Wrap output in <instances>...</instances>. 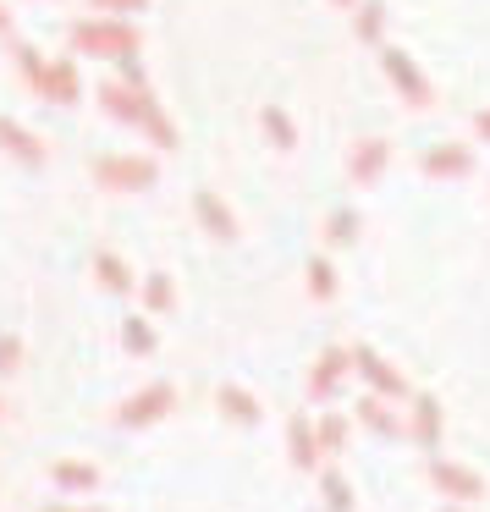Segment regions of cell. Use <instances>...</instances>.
I'll return each instance as SVG.
<instances>
[{
  "label": "cell",
  "instance_id": "1",
  "mask_svg": "<svg viewBox=\"0 0 490 512\" xmlns=\"http://www.w3.org/2000/svg\"><path fill=\"white\" fill-rule=\"evenodd\" d=\"M72 45L89 50V56H133L138 50V34L116 17H94V23H78L72 28Z\"/></svg>",
  "mask_w": 490,
  "mask_h": 512
},
{
  "label": "cell",
  "instance_id": "2",
  "mask_svg": "<svg viewBox=\"0 0 490 512\" xmlns=\"http://www.w3.org/2000/svg\"><path fill=\"white\" fill-rule=\"evenodd\" d=\"M171 408H177V386H171V380H155V386H144L138 397H127L122 408H116V424H122V430H144V424H160Z\"/></svg>",
  "mask_w": 490,
  "mask_h": 512
},
{
  "label": "cell",
  "instance_id": "3",
  "mask_svg": "<svg viewBox=\"0 0 490 512\" xmlns=\"http://www.w3.org/2000/svg\"><path fill=\"white\" fill-rule=\"evenodd\" d=\"M94 177H100V188H111V193H144V188H155V160L111 155V160L94 166Z\"/></svg>",
  "mask_w": 490,
  "mask_h": 512
},
{
  "label": "cell",
  "instance_id": "4",
  "mask_svg": "<svg viewBox=\"0 0 490 512\" xmlns=\"http://www.w3.org/2000/svg\"><path fill=\"white\" fill-rule=\"evenodd\" d=\"M380 67H386V78L397 83V94H402L408 105H419V111H424V105L435 100V94H430V83H424V72L413 67V61L402 56V50H391V45H386V50H380Z\"/></svg>",
  "mask_w": 490,
  "mask_h": 512
},
{
  "label": "cell",
  "instance_id": "5",
  "mask_svg": "<svg viewBox=\"0 0 490 512\" xmlns=\"http://www.w3.org/2000/svg\"><path fill=\"white\" fill-rule=\"evenodd\" d=\"M430 485L441 490V496H452V501H479L485 496V479H479L474 468H463V463H446V457L430 463Z\"/></svg>",
  "mask_w": 490,
  "mask_h": 512
},
{
  "label": "cell",
  "instance_id": "6",
  "mask_svg": "<svg viewBox=\"0 0 490 512\" xmlns=\"http://www.w3.org/2000/svg\"><path fill=\"white\" fill-rule=\"evenodd\" d=\"M353 369L364 375V386L375 391V397H408V380H402L397 369H391L386 358L375 353V347H358V353H353Z\"/></svg>",
  "mask_w": 490,
  "mask_h": 512
},
{
  "label": "cell",
  "instance_id": "7",
  "mask_svg": "<svg viewBox=\"0 0 490 512\" xmlns=\"http://www.w3.org/2000/svg\"><path fill=\"white\" fill-rule=\"evenodd\" d=\"M347 369H353V353H347V347H325V353L314 358V369H309V397L325 402L347 380Z\"/></svg>",
  "mask_w": 490,
  "mask_h": 512
},
{
  "label": "cell",
  "instance_id": "8",
  "mask_svg": "<svg viewBox=\"0 0 490 512\" xmlns=\"http://www.w3.org/2000/svg\"><path fill=\"white\" fill-rule=\"evenodd\" d=\"M386 160H391V144H386V138H358V144L347 149V171H353L358 188H369V182L386 171Z\"/></svg>",
  "mask_w": 490,
  "mask_h": 512
},
{
  "label": "cell",
  "instance_id": "9",
  "mask_svg": "<svg viewBox=\"0 0 490 512\" xmlns=\"http://www.w3.org/2000/svg\"><path fill=\"white\" fill-rule=\"evenodd\" d=\"M50 485L67 496H89V490H100V468L83 457H61V463H50Z\"/></svg>",
  "mask_w": 490,
  "mask_h": 512
},
{
  "label": "cell",
  "instance_id": "10",
  "mask_svg": "<svg viewBox=\"0 0 490 512\" xmlns=\"http://www.w3.org/2000/svg\"><path fill=\"white\" fill-rule=\"evenodd\" d=\"M193 215L204 221V232H210L215 243H237V221H232V210H226L215 193H193Z\"/></svg>",
  "mask_w": 490,
  "mask_h": 512
},
{
  "label": "cell",
  "instance_id": "11",
  "mask_svg": "<svg viewBox=\"0 0 490 512\" xmlns=\"http://www.w3.org/2000/svg\"><path fill=\"white\" fill-rule=\"evenodd\" d=\"M386 402H391V397H375V391H369V397H358L353 419L364 424V430H375V435H386V441H397V435H402V419L386 408Z\"/></svg>",
  "mask_w": 490,
  "mask_h": 512
},
{
  "label": "cell",
  "instance_id": "12",
  "mask_svg": "<svg viewBox=\"0 0 490 512\" xmlns=\"http://www.w3.org/2000/svg\"><path fill=\"white\" fill-rule=\"evenodd\" d=\"M424 171H430V177H468V171H474V149L468 144H435L430 155H424Z\"/></svg>",
  "mask_w": 490,
  "mask_h": 512
},
{
  "label": "cell",
  "instance_id": "13",
  "mask_svg": "<svg viewBox=\"0 0 490 512\" xmlns=\"http://www.w3.org/2000/svg\"><path fill=\"white\" fill-rule=\"evenodd\" d=\"M287 452H292V463H298V468H320V430H314L303 413L287 424Z\"/></svg>",
  "mask_w": 490,
  "mask_h": 512
},
{
  "label": "cell",
  "instance_id": "14",
  "mask_svg": "<svg viewBox=\"0 0 490 512\" xmlns=\"http://www.w3.org/2000/svg\"><path fill=\"white\" fill-rule=\"evenodd\" d=\"M408 430H413V441H419L424 452H435V446H441V402H435V397H419V402H413Z\"/></svg>",
  "mask_w": 490,
  "mask_h": 512
},
{
  "label": "cell",
  "instance_id": "15",
  "mask_svg": "<svg viewBox=\"0 0 490 512\" xmlns=\"http://www.w3.org/2000/svg\"><path fill=\"white\" fill-rule=\"evenodd\" d=\"M215 402H221V413L232 424H259V419H265L259 397H254V391H243V386H221V391H215Z\"/></svg>",
  "mask_w": 490,
  "mask_h": 512
},
{
  "label": "cell",
  "instance_id": "16",
  "mask_svg": "<svg viewBox=\"0 0 490 512\" xmlns=\"http://www.w3.org/2000/svg\"><path fill=\"white\" fill-rule=\"evenodd\" d=\"M39 94L56 105H72L78 100V72L67 67V61H56V67H45V83H39Z\"/></svg>",
  "mask_w": 490,
  "mask_h": 512
},
{
  "label": "cell",
  "instance_id": "17",
  "mask_svg": "<svg viewBox=\"0 0 490 512\" xmlns=\"http://www.w3.org/2000/svg\"><path fill=\"white\" fill-rule=\"evenodd\" d=\"M353 28H358V39H364V45H380V39H386V6H380V0H358Z\"/></svg>",
  "mask_w": 490,
  "mask_h": 512
},
{
  "label": "cell",
  "instance_id": "18",
  "mask_svg": "<svg viewBox=\"0 0 490 512\" xmlns=\"http://www.w3.org/2000/svg\"><path fill=\"white\" fill-rule=\"evenodd\" d=\"M320 496H325V512H353L358 501H353V485H347L336 468H325L320 474Z\"/></svg>",
  "mask_w": 490,
  "mask_h": 512
},
{
  "label": "cell",
  "instance_id": "19",
  "mask_svg": "<svg viewBox=\"0 0 490 512\" xmlns=\"http://www.w3.org/2000/svg\"><path fill=\"white\" fill-rule=\"evenodd\" d=\"M144 309L149 314H171V309H177V287H171L166 270H155V276L144 281Z\"/></svg>",
  "mask_w": 490,
  "mask_h": 512
},
{
  "label": "cell",
  "instance_id": "20",
  "mask_svg": "<svg viewBox=\"0 0 490 512\" xmlns=\"http://www.w3.org/2000/svg\"><path fill=\"white\" fill-rule=\"evenodd\" d=\"M94 276H100V287H111V292H133V276H127V265L116 254H94Z\"/></svg>",
  "mask_w": 490,
  "mask_h": 512
},
{
  "label": "cell",
  "instance_id": "21",
  "mask_svg": "<svg viewBox=\"0 0 490 512\" xmlns=\"http://www.w3.org/2000/svg\"><path fill=\"white\" fill-rule=\"evenodd\" d=\"M0 144L12 149V155H23V160H28V166H39V160H45V149H39V144H34V138H28V133H23V127H17V122H0Z\"/></svg>",
  "mask_w": 490,
  "mask_h": 512
},
{
  "label": "cell",
  "instance_id": "22",
  "mask_svg": "<svg viewBox=\"0 0 490 512\" xmlns=\"http://www.w3.org/2000/svg\"><path fill=\"white\" fill-rule=\"evenodd\" d=\"M259 122H265V133H270V144H276V149L298 144V127L287 122V111H281V105H265V116H259Z\"/></svg>",
  "mask_w": 490,
  "mask_h": 512
},
{
  "label": "cell",
  "instance_id": "23",
  "mask_svg": "<svg viewBox=\"0 0 490 512\" xmlns=\"http://www.w3.org/2000/svg\"><path fill=\"white\" fill-rule=\"evenodd\" d=\"M122 342H127V353H133V358H149V353H155V325L133 314V320L122 325Z\"/></svg>",
  "mask_w": 490,
  "mask_h": 512
},
{
  "label": "cell",
  "instance_id": "24",
  "mask_svg": "<svg viewBox=\"0 0 490 512\" xmlns=\"http://www.w3.org/2000/svg\"><path fill=\"white\" fill-rule=\"evenodd\" d=\"M309 298H320V303L336 298V270H331V259H309Z\"/></svg>",
  "mask_w": 490,
  "mask_h": 512
},
{
  "label": "cell",
  "instance_id": "25",
  "mask_svg": "<svg viewBox=\"0 0 490 512\" xmlns=\"http://www.w3.org/2000/svg\"><path fill=\"white\" fill-rule=\"evenodd\" d=\"M314 430H320V452H342V446H347V419H342V413H325Z\"/></svg>",
  "mask_w": 490,
  "mask_h": 512
},
{
  "label": "cell",
  "instance_id": "26",
  "mask_svg": "<svg viewBox=\"0 0 490 512\" xmlns=\"http://www.w3.org/2000/svg\"><path fill=\"white\" fill-rule=\"evenodd\" d=\"M325 237H331V243H353L358 237V210H336L331 221H325Z\"/></svg>",
  "mask_w": 490,
  "mask_h": 512
},
{
  "label": "cell",
  "instance_id": "27",
  "mask_svg": "<svg viewBox=\"0 0 490 512\" xmlns=\"http://www.w3.org/2000/svg\"><path fill=\"white\" fill-rule=\"evenodd\" d=\"M23 369V336H0V375H17Z\"/></svg>",
  "mask_w": 490,
  "mask_h": 512
},
{
  "label": "cell",
  "instance_id": "28",
  "mask_svg": "<svg viewBox=\"0 0 490 512\" xmlns=\"http://www.w3.org/2000/svg\"><path fill=\"white\" fill-rule=\"evenodd\" d=\"M144 133H149V138H155V144H160V149H171V144H177V133H171V122H166V116H160V111H149V122H144Z\"/></svg>",
  "mask_w": 490,
  "mask_h": 512
},
{
  "label": "cell",
  "instance_id": "29",
  "mask_svg": "<svg viewBox=\"0 0 490 512\" xmlns=\"http://www.w3.org/2000/svg\"><path fill=\"white\" fill-rule=\"evenodd\" d=\"M94 12H105V17H122V12H144V0H94Z\"/></svg>",
  "mask_w": 490,
  "mask_h": 512
},
{
  "label": "cell",
  "instance_id": "30",
  "mask_svg": "<svg viewBox=\"0 0 490 512\" xmlns=\"http://www.w3.org/2000/svg\"><path fill=\"white\" fill-rule=\"evenodd\" d=\"M474 133H479V138H485V144H490V111H479V116H474Z\"/></svg>",
  "mask_w": 490,
  "mask_h": 512
},
{
  "label": "cell",
  "instance_id": "31",
  "mask_svg": "<svg viewBox=\"0 0 490 512\" xmlns=\"http://www.w3.org/2000/svg\"><path fill=\"white\" fill-rule=\"evenodd\" d=\"M39 512H105V507H39Z\"/></svg>",
  "mask_w": 490,
  "mask_h": 512
},
{
  "label": "cell",
  "instance_id": "32",
  "mask_svg": "<svg viewBox=\"0 0 490 512\" xmlns=\"http://www.w3.org/2000/svg\"><path fill=\"white\" fill-rule=\"evenodd\" d=\"M6 28H12V17H6V12H0V34H6Z\"/></svg>",
  "mask_w": 490,
  "mask_h": 512
},
{
  "label": "cell",
  "instance_id": "33",
  "mask_svg": "<svg viewBox=\"0 0 490 512\" xmlns=\"http://www.w3.org/2000/svg\"><path fill=\"white\" fill-rule=\"evenodd\" d=\"M331 6H358V0H331Z\"/></svg>",
  "mask_w": 490,
  "mask_h": 512
},
{
  "label": "cell",
  "instance_id": "34",
  "mask_svg": "<svg viewBox=\"0 0 490 512\" xmlns=\"http://www.w3.org/2000/svg\"><path fill=\"white\" fill-rule=\"evenodd\" d=\"M446 512H463V507H446Z\"/></svg>",
  "mask_w": 490,
  "mask_h": 512
},
{
  "label": "cell",
  "instance_id": "35",
  "mask_svg": "<svg viewBox=\"0 0 490 512\" xmlns=\"http://www.w3.org/2000/svg\"><path fill=\"white\" fill-rule=\"evenodd\" d=\"M0 413H6V402H0Z\"/></svg>",
  "mask_w": 490,
  "mask_h": 512
}]
</instances>
